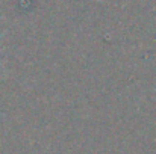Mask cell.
<instances>
[{
	"label": "cell",
	"instance_id": "obj_1",
	"mask_svg": "<svg viewBox=\"0 0 156 154\" xmlns=\"http://www.w3.org/2000/svg\"><path fill=\"white\" fill-rule=\"evenodd\" d=\"M0 38H2V35H0ZM0 63H2V62H0Z\"/></svg>",
	"mask_w": 156,
	"mask_h": 154
}]
</instances>
